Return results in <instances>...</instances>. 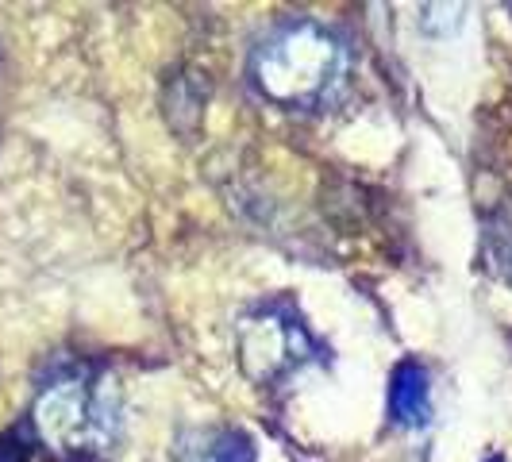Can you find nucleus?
Here are the masks:
<instances>
[{"mask_svg": "<svg viewBox=\"0 0 512 462\" xmlns=\"http://www.w3.org/2000/svg\"><path fill=\"white\" fill-rule=\"evenodd\" d=\"M35 436H27V428H12L0 436V462H31Z\"/></svg>", "mask_w": 512, "mask_h": 462, "instance_id": "obj_6", "label": "nucleus"}, {"mask_svg": "<svg viewBox=\"0 0 512 462\" xmlns=\"http://www.w3.org/2000/svg\"><path fill=\"white\" fill-rule=\"evenodd\" d=\"M489 462H501V459H489Z\"/></svg>", "mask_w": 512, "mask_h": 462, "instance_id": "obj_7", "label": "nucleus"}, {"mask_svg": "<svg viewBox=\"0 0 512 462\" xmlns=\"http://www.w3.org/2000/svg\"><path fill=\"white\" fill-rule=\"evenodd\" d=\"M31 428L43 447L62 462H97L112 451L120 436V405L116 389L93 378H58L31 409Z\"/></svg>", "mask_w": 512, "mask_h": 462, "instance_id": "obj_2", "label": "nucleus"}, {"mask_svg": "<svg viewBox=\"0 0 512 462\" xmlns=\"http://www.w3.org/2000/svg\"><path fill=\"white\" fill-rule=\"evenodd\" d=\"M347 66L351 54L335 31L312 20H289L255 47L251 81L282 108H320L343 89Z\"/></svg>", "mask_w": 512, "mask_h": 462, "instance_id": "obj_1", "label": "nucleus"}, {"mask_svg": "<svg viewBox=\"0 0 512 462\" xmlns=\"http://www.w3.org/2000/svg\"><path fill=\"white\" fill-rule=\"evenodd\" d=\"M189 462H255V443L243 432H216L205 439V447L193 451Z\"/></svg>", "mask_w": 512, "mask_h": 462, "instance_id": "obj_5", "label": "nucleus"}, {"mask_svg": "<svg viewBox=\"0 0 512 462\" xmlns=\"http://www.w3.org/2000/svg\"><path fill=\"white\" fill-rule=\"evenodd\" d=\"M389 416L405 428H420L432 416V397H428V374L420 362H397L389 378Z\"/></svg>", "mask_w": 512, "mask_h": 462, "instance_id": "obj_4", "label": "nucleus"}, {"mask_svg": "<svg viewBox=\"0 0 512 462\" xmlns=\"http://www.w3.org/2000/svg\"><path fill=\"white\" fill-rule=\"evenodd\" d=\"M316 359L305 324L285 308H258L239 324V362L262 385H274Z\"/></svg>", "mask_w": 512, "mask_h": 462, "instance_id": "obj_3", "label": "nucleus"}]
</instances>
